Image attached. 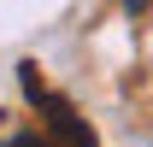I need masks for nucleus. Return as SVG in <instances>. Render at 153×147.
Instances as JSON below:
<instances>
[{"instance_id":"f257e3e1","label":"nucleus","mask_w":153,"mask_h":147,"mask_svg":"<svg viewBox=\"0 0 153 147\" xmlns=\"http://www.w3.org/2000/svg\"><path fill=\"white\" fill-rule=\"evenodd\" d=\"M0 147H47L41 135H12V141H0Z\"/></svg>"},{"instance_id":"f03ea898","label":"nucleus","mask_w":153,"mask_h":147,"mask_svg":"<svg viewBox=\"0 0 153 147\" xmlns=\"http://www.w3.org/2000/svg\"><path fill=\"white\" fill-rule=\"evenodd\" d=\"M124 12H130V18H141V12H147V0H124Z\"/></svg>"}]
</instances>
